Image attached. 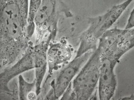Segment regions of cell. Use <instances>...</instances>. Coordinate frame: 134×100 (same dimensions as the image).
I'll list each match as a JSON object with an SVG mask.
<instances>
[{
	"instance_id": "cell-1",
	"label": "cell",
	"mask_w": 134,
	"mask_h": 100,
	"mask_svg": "<svg viewBox=\"0 0 134 100\" xmlns=\"http://www.w3.org/2000/svg\"><path fill=\"white\" fill-rule=\"evenodd\" d=\"M100 50L91 57L70 84L72 96L75 99H90L98 86L100 63Z\"/></svg>"
},
{
	"instance_id": "cell-2",
	"label": "cell",
	"mask_w": 134,
	"mask_h": 100,
	"mask_svg": "<svg viewBox=\"0 0 134 100\" xmlns=\"http://www.w3.org/2000/svg\"><path fill=\"white\" fill-rule=\"evenodd\" d=\"M91 53H86L76 57L63 66L57 74L54 81V90L56 97H60L64 93L75 77L85 65Z\"/></svg>"
},
{
	"instance_id": "cell-3",
	"label": "cell",
	"mask_w": 134,
	"mask_h": 100,
	"mask_svg": "<svg viewBox=\"0 0 134 100\" xmlns=\"http://www.w3.org/2000/svg\"><path fill=\"white\" fill-rule=\"evenodd\" d=\"M115 60L105 58L101 60L98 83V93L100 100L111 99L114 95L117 81L114 71Z\"/></svg>"
},
{
	"instance_id": "cell-4",
	"label": "cell",
	"mask_w": 134,
	"mask_h": 100,
	"mask_svg": "<svg viewBox=\"0 0 134 100\" xmlns=\"http://www.w3.org/2000/svg\"><path fill=\"white\" fill-rule=\"evenodd\" d=\"M72 53L71 48L65 43L53 45L49 49L47 55L50 70L56 69L61 64L69 63Z\"/></svg>"
},
{
	"instance_id": "cell-5",
	"label": "cell",
	"mask_w": 134,
	"mask_h": 100,
	"mask_svg": "<svg viewBox=\"0 0 134 100\" xmlns=\"http://www.w3.org/2000/svg\"><path fill=\"white\" fill-rule=\"evenodd\" d=\"M52 2L44 1L40 4L36 15V20L39 27V35L37 40H41L47 30L54 13V5Z\"/></svg>"
}]
</instances>
